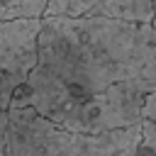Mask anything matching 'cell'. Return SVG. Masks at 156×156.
<instances>
[{
    "label": "cell",
    "instance_id": "1",
    "mask_svg": "<svg viewBox=\"0 0 156 156\" xmlns=\"http://www.w3.org/2000/svg\"><path fill=\"white\" fill-rule=\"evenodd\" d=\"M154 93V24L41 17L37 66L12 107L32 110L61 129L98 136L139 127Z\"/></svg>",
    "mask_w": 156,
    "mask_h": 156
},
{
    "label": "cell",
    "instance_id": "2",
    "mask_svg": "<svg viewBox=\"0 0 156 156\" xmlns=\"http://www.w3.org/2000/svg\"><path fill=\"white\" fill-rule=\"evenodd\" d=\"M141 124L110 134H76L32 110L12 107L7 115L5 156H139Z\"/></svg>",
    "mask_w": 156,
    "mask_h": 156
},
{
    "label": "cell",
    "instance_id": "3",
    "mask_svg": "<svg viewBox=\"0 0 156 156\" xmlns=\"http://www.w3.org/2000/svg\"><path fill=\"white\" fill-rule=\"evenodd\" d=\"M41 20L0 22V115H7L17 93L37 66Z\"/></svg>",
    "mask_w": 156,
    "mask_h": 156
},
{
    "label": "cell",
    "instance_id": "4",
    "mask_svg": "<svg viewBox=\"0 0 156 156\" xmlns=\"http://www.w3.org/2000/svg\"><path fill=\"white\" fill-rule=\"evenodd\" d=\"M44 17H102L132 24H154L151 0H49Z\"/></svg>",
    "mask_w": 156,
    "mask_h": 156
},
{
    "label": "cell",
    "instance_id": "5",
    "mask_svg": "<svg viewBox=\"0 0 156 156\" xmlns=\"http://www.w3.org/2000/svg\"><path fill=\"white\" fill-rule=\"evenodd\" d=\"M49 0H0V22L41 20Z\"/></svg>",
    "mask_w": 156,
    "mask_h": 156
},
{
    "label": "cell",
    "instance_id": "6",
    "mask_svg": "<svg viewBox=\"0 0 156 156\" xmlns=\"http://www.w3.org/2000/svg\"><path fill=\"white\" fill-rule=\"evenodd\" d=\"M139 156H156V93L146 100L141 112V139H139Z\"/></svg>",
    "mask_w": 156,
    "mask_h": 156
},
{
    "label": "cell",
    "instance_id": "7",
    "mask_svg": "<svg viewBox=\"0 0 156 156\" xmlns=\"http://www.w3.org/2000/svg\"><path fill=\"white\" fill-rule=\"evenodd\" d=\"M154 2V27H156V0H151Z\"/></svg>",
    "mask_w": 156,
    "mask_h": 156
}]
</instances>
